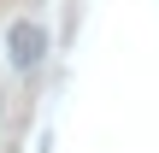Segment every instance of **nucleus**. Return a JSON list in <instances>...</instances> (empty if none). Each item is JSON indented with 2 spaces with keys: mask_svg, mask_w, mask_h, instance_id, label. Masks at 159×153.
Wrapping results in <instances>:
<instances>
[{
  "mask_svg": "<svg viewBox=\"0 0 159 153\" xmlns=\"http://www.w3.org/2000/svg\"><path fill=\"white\" fill-rule=\"evenodd\" d=\"M6 47H12V65H18V71H30V65H41V53H47V29H41V24H30V18H18V24H12V35H6Z\"/></svg>",
  "mask_w": 159,
  "mask_h": 153,
  "instance_id": "obj_1",
  "label": "nucleus"
}]
</instances>
